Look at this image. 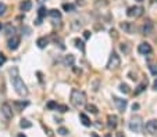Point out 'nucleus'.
Returning a JSON list of instances; mask_svg holds the SVG:
<instances>
[{"label": "nucleus", "instance_id": "obj_1", "mask_svg": "<svg viewBox=\"0 0 157 137\" xmlns=\"http://www.w3.org/2000/svg\"><path fill=\"white\" fill-rule=\"evenodd\" d=\"M10 75H11V83L14 86L15 92L18 93L20 96H27L28 94V89L24 83V80L21 79V76L18 74V68H11L10 69Z\"/></svg>", "mask_w": 157, "mask_h": 137}, {"label": "nucleus", "instance_id": "obj_2", "mask_svg": "<svg viewBox=\"0 0 157 137\" xmlns=\"http://www.w3.org/2000/svg\"><path fill=\"white\" fill-rule=\"evenodd\" d=\"M86 103V96L82 90H77L74 89L71 92V104H73L75 108H82Z\"/></svg>", "mask_w": 157, "mask_h": 137}, {"label": "nucleus", "instance_id": "obj_3", "mask_svg": "<svg viewBox=\"0 0 157 137\" xmlns=\"http://www.w3.org/2000/svg\"><path fill=\"white\" fill-rule=\"evenodd\" d=\"M120 65H121V60H120L118 54L115 53V51H113V53H111V55H110V58H108L107 68H108V69H117Z\"/></svg>", "mask_w": 157, "mask_h": 137}, {"label": "nucleus", "instance_id": "obj_4", "mask_svg": "<svg viewBox=\"0 0 157 137\" xmlns=\"http://www.w3.org/2000/svg\"><path fill=\"white\" fill-rule=\"evenodd\" d=\"M129 129H131L132 132H135V133H139V132L142 130V118H140V116L132 118L131 122H129Z\"/></svg>", "mask_w": 157, "mask_h": 137}, {"label": "nucleus", "instance_id": "obj_5", "mask_svg": "<svg viewBox=\"0 0 157 137\" xmlns=\"http://www.w3.org/2000/svg\"><path fill=\"white\" fill-rule=\"evenodd\" d=\"M142 14H143V7H140V6H132L126 11V15L131 18H139Z\"/></svg>", "mask_w": 157, "mask_h": 137}, {"label": "nucleus", "instance_id": "obj_6", "mask_svg": "<svg viewBox=\"0 0 157 137\" xmlns=\"http://www.w3.org/2000/svg\"><path fill=\"white\" fill-rule=\"evenodd\" d=\"M20 43H21L20 36L13 35L10 39H9V42H7V47H9L10 50H17V49H18V46H20Z\"/></svg>", "mask_w": 157, "mask_h": 137}, {"label": "nucleus", "instance_id": "obj_7", "mask_svg": "<svg viewBox=\"0 0 157 137\" xmlns=\"http://www.w3.org/2000/svg\"><path fill=\"white\" fill-rule=\"evenodd\" d=\"M1 114H3V116L6 119H11L13 118V108H11V105L9 103H4L1 105Z\"/></svg>", "mask_w": 157, "mask_h": 137}, {"label": "nucleus", "instance_id": "obj_8", "mask_svg": "<svg viewBox=\"0 0 157 137\" xmlns=\"http://www.w3.org/2000/svg\"><path fill=\"white\" fill-rule=\"evenodd\" d=\"M138 51H139V54H143V55L150 54V53H152V46H150L149 43H146V42L140 43V44L138 46Z\"/></svg>", "mask_w": 157, "mask_h": 137}, {"label": "nucleus", "instance_id": "obj_9", "mask_svg": "<svg viewBox=\"0 0 157 137\" xmlns=\"http://www.w3.org/2000/svg\"><path fill=\"white\" fill-rule=\"evenodd\" d=\"M113 100H114V104L117 105L118 108V111H121V112H124L126 108V100H122V98H120V97H113Z\"/></svg>", "mask_w": 157, "mask_h": 137}, {"label": "nucleus", "instance_id": "obj_10", "mask_svg": "<svg viewBox=\"0 0 157 137\" xmlns=\"http://www.w3.org/2000/svg\"><path fill=\"white\" fill-rule=\"evenodd\" d=\"M145 130H146L147 133H156L157 132V119H152V121H149L146 123V126H145Z\"/></svg>", "mask_w": 157, "mask_h": 137}, {"label": "nucleus", "instance_id": "obj_11", "mask_svg": "<svg viewBox=\"0 0 157 137\" xmlns=\"http://www.w3.org/2000/svg\"><path fill=\"white\" fill-rule=\"evenodd\" d=\"M118 125V118L115 115H108L107 116V126L110 129H115Z\"/></svg>", "mask_w": 157, "mask_h": 137}, {"label": "nucleus", "instance_id": "obj_12", "mask_svg": "<svg viewBox=\"0 0 157 137\" xmlns=\"http://www.w3.org/2000/svg\"><path fill=\"white\" fill-rule=\"evenodd\" d=\"M142 32H143L145 35H150V33L153 32V22L150 21V20H147V21L143 24V26H142Z\"/></svg>", "mask_w": 157, "mask_h": 137}, {"label": "nucleus", "instance_id": "obj_13", "mask_svg": "<svg viewBox=\"0 0 157 137\" xmlns=\"http://www.w3.org/2000/svg\"><path fill=\"white\" fill-rule=\"evenodd\" d=\"M32 9V3L31 0H22L20 3V10L21 11H29Z\"/></svg>", "mask_w": 157, "mask_h": 137}, {"label": "nucleus", "instance_id": "obj_14", "mask_svg": "<svg viewBox=\"0 0 157 137\" xmlns=\"http://www.w3.org/2000/svg\"><path fill=\"white\" fill-rule=\"evenodd\" d=\"M46 14H47V9H46V7H41V9H39V11H38V15H39V20H38V21H36V24H38V25H41V24H42V18L43 17H46Z\"/></svg>", "mask_w": 157, "mask_h": 137}, {"label": "nucleus", "instance_id": "obj_15", "mask_svg": "<svg viewBox=\"0 0 157 137\" xmlns=\"http://www.w3.org/2000/svg\"><path fill=\"white\" fill-rule=\"evenodd\" d=\"M120 26H121V29H124L126 33H131V32L134 31V26H132V24H131V22H122Z\"/></svg>", "mask_w": 157, "mask_h": 137}, {"label": "nucleus", "instance_id": "obj_16", "mask_svg": "<svg viewBox=\"0 0 157 137\" xmlns=\"http://www.w3.org/2000/svg\"><path fill=\"white\" fill-rule=\"evenodd\" d=\"M147 87V80H143L142 83L139 84L138 87H136V90H135V96H138V94H140L142 92H145V89Z\"/></svg>", "mask_w": 157, "mask_h": 137}, {"label": "nucleus", "instance_id": "obj_17", "mask_svg": "<svg viewBox=\"0 0 157 137\" xmlns=\"http://www.w3.org/2000/svg\"><path fill=\"white\" fill-rule=\"evenodd\" d=\"M28 101H15L14 103V107L17 108V111H21V109H24L25 107H28Z\"/></svg>", "mask_w": 157, "mask_h": 137}, {"label": "nucleus", "instance_id": "obj_18", "mask_svg": "<svg viewBox=\"0 0 157 137\" xmlns=\"http://www.w3.org/2000/svg\"><path fill=\"white\" fill-rule=\"evenodd\" d=\"M79 118H81V121H82V125L86 127H89L92 125V122H90V119L88 118V116L85 115V114H79Z\"/></svg>", "mask_w": 157, "mask_h": 137}, {"label": "nucleus", "instance_id": "obj_19", "mask_svg": "<svg viewBox=\"0 0 157 137\" xmlns=\"http://www.w3.org/2000/svg\"><path fill=\"white\" fill-rule=\"evenodd\" d=\"M4 32H6V35H14L15 33V28L11 24H6L4 25Z\"/></svg>", "mask_w": 157, "mask_h": 137}, {"label": "nucleus", "instance_id": "obj_20", "mask_svg": "<svg viewBox=\"0 0 157 137\" xmlns=\"http://www.w3.org/2000/svg\"><path fill=\"white\" fill-rule=\"evenodd\" d=\"M47 43H49V40H47L46 38H39L38 42H36V44H38L39 49H45V47L47 46Z\"/></svg>", "mask_w": 157, "mask_h": 137}, {"label": "nucleus", "instance_id": "obj_21", "mask_svg": "<svg viewBox=\"0 0 157 137\" xmlns=\"http://www.w3.org/2000/svg\"><path fill=\"white\" fill-rule=\"evenodd\" d=\"M74 61H75V58H74L73 54H68V55L64 58V64H65V65H68V67H73Z\"/></svg>", "mask_w": 157, "mask_h": 137}, {"label": "nucleus", "instance_id": "obj_22", "mask_svg": "<svg viewBox=\"0 0 157 137\" xmlns=\"http://www.w3.org/2000/svg\"><path fill=\"white\" fill-rule=\"evenodd\" d=\"M49 15H50L52 18H54V20H60V18H61V13L59 10H50L49 11Z\"/></svg>", "mask_w": 157, "mask_h": 137}, {"label": "nucleus", "instance_id": "obj_23", "mask_svg": "<svg viewBox=\"0 0 157 137\" xmlns=\"http://www.w3.org/2000/svg\"><path fill=\"white\" fill-rule=\"evenodd\" d=\"M63 9L67 13H73V11H75V6L71 4V3H65V4H63Z\"/></svg>", "mask_w": 157, "mask_h": 137}, {"label": "nucleus", "instance_id": "obj_24", "mask_svg": "<svg viewBox=\"0 0 157 137\" xmlns=\"http://www.w3.org/2000/svg\"><path fill=\"white\" fill-rule=\"evenodd\" d=\"M20 126H21L22 129H29V127H32V123L29 122V121H27V119H21Z\"/></svg>", "mask_w": 157, "mask_h": 137}, {"label": "nucleus", "instance_id": "obj_25", "mask_svg": "<svg viewBox=\"0 0 157 137\" xmlns=\"http://www.w3.org/2000/svg\"><path fill=\"white\" fill-rule=\"evenodd\" d=\"M120 92L124 93V94H128V93L131 92V90H129V86H128L126 83H121L120 84Z\"/></svg>", "mask_w": 157, "mask_h": 137}, {"label": "nucleus", "instance_id": "obj_26", "mask_svg": "<svg viewBox=\"0 0 157 137\" xmlns=\"http://www.w3.org/2000/svg\"><path fill=\"white\" fill-rule=\"evenodd\" d=\"M86 111H89L90 114H97L99 112V109H97V107L96 105H93V104H89V105H86Z\"/></svg>", "mask_w": 157, "mask_h": 137}, {"label": "nucleus", "instance_id": "obj_27", "mask_svg": "<svg viewBox=\"0 0 157 137\" xmlns=\"http://www.w3.org/2000/svg\"><path fill=\"white\" fill-rule=\"evenodd\" d=\"M120 49H121V51L124 54H128L129 53V50H131V46H129L128 43H122V44L120 46Z\"/></svg>", "mask_w": 157, "mask_h": 137}, {"label": "nucleus", "instance_id": "obj_28", "mask_svg": "<svg viewBox=\"0 0 157 137\" xmlns=\"http://www.w3.org/2000/svg\"><path fill=\"white\" fill-rule=\"evenodd\" d=\"M74 43H75L77 49H79L81 51H85V46H84V42H82V40H79V39H75V40H74Z\"/></svg>", "mask_w": 157, "mask_h": 137}, {"label": "nucleus", "instance_id": "obj_29", "mask_svg": "<svg viewBox=\"0 0 157 137\" xmlns=\"http://www.w3.org/2000/svg\"><path fill=\"white\" fill-rule=\"evenodd\" d=\"M57 133H59V134H61V136H65V134H68L70 132H68V129H67V127H60V129L57 130Z\"/></svg>", "mask_w": 157, "mask_h": 137}, {"label": "nucleus", "instance_id": "obj_30", "mask_svg": "<svg viewBox=\"0 0 157 137\" xmlns=\"http://www.w3.org/2000/svg\"><path fill=\"white\" fill-rule=\"evenodd\" d=\"M57 105H59V104H57L56 101H49V103H47V108H49V109H57Z\"/></svg>", "mask_w": 157, "mask_h": 137}, {"label": "nucleus", "instance_id": "obj_31", "mask_svg": "<svg viewBox=\"0 0 157 137\" xmlns=\"http://www.w3.org/2000/svg\"><path fill=\"white\" fill-rule=\"evenodd\" d=\"M57 111H59V112H67V111H68V107L67 105H57Z\"/></svg>", "mask_w": 157, "mask_h": 137}, {"label": "nucleus", "instance_id": "obj_32", "mask_svg": "<svg viewBox=\"0 0 157 137\" xmlns=\"http://www.w3.org/2000/svg\"><path fill=\"white\" fill-rule=\"evenodd\" d=\"M7 10V7H6V4L4 3H0V15H3L4 13Z\"/></svg>", "mask_w": 157, "mask_h": 137}, {"label": "nucleus", "instance_id": "obj_33", "mask_svg": "<svg viewBox=\"0 0 157 137\" xmlns=\"http://www.w3.org/2000/svg\"><path fill=\"white\" fill-rule=\"evenodd\" d=\"M6 61H7V57H6V55H4L3 53H0V67H1L3 64L6 63Z\"/></svg>", "mask_w": 157, "mask_h": 137}, {"label": "nucleus", "instance_id": "obj_34", "mask_svg": "<svg viewBox=\"0 0 157 137\" xmlns=\"http://www.w3.org/2000/svg\"><path fill=\"white\" fill-rule=\"evenodd\" d=\"M150 71L153 75H157V65H150Z\"/></svg>", "mask_w": 157, "mask_h": 137}, {"label": "nucleus", "instance_id": "obj_35", "mask_svg": "<svg viewBox=\"0 0 157 137\" xmlns=\"http://www.w3.org/2000/svg\"><path fill=\"white\" fill-rule=\"evenodd\" d=\"M84 38H85V39H89V38H90V32H89V31H85V32H84Z\"/></svg>", "mask_w": 157, "mask_h": 137}, {"label": "nucleus", "instance_id": "obj_36", "mask_svg": "<svg viewBox=\"0 0 157 137\" xmlns=\"http://www.w3.org/2000/svg\"><path fill=\"white\" fill-rule=\"evenodd\" d=\"M110 33H111V36H113V38H117V36H118V35H117V32H115L114 29H111V31H110Z\"/></svg>", "mask_w": 157, "mask_h": 137}, {"label": "nucleus", "instance_id": "obj_37", "mask_svg": "<svg viewBox=\"0 0 157 137\" xmlns=\"http://www.w3.org/2000/svg\"><path fill=\"white\" fill-rule=\"evenodd\" d=\"M132 109L135 111V109H139V104H132Z\"/></svg>", "mask_w": 157, "mask_h": 137}, {"label": "nucleus", "instance_id": "obj_38", "mask_svg": "<svg viewBox=\"0 0 157 137\" xmlns=\"http://www.w3.org/2000/svg\"><path fill=\"white\" fill-rule=\"evenodd\" d=\"M153 89H154V90H157V79L154 80V83H153Z\"/></svg>", "mask_w": 157, "mask_h": 137}, {"label": "nucleus", "instance_id": "obj_39", "mask_svg": "<svg viewBox=\"0 0 157 137\" xmlns=\"http://www.w3.org/2000/svg\"><path fill=\"white\" fill-rule=\"evenodd\" d=\"M117 137H125V136H124L122 133H117Z\"/></svg>", "mask_w": 157, "mask_h": 137}, {"label": "nucleus", "instance_id": "obj_40", "mask_svg": "<svg viewBox=\"0 0 157 137\" xmlns=\"http://www.w3.org/2000/svg\"><path fill=\"white\" fill-rule=\"evenodd\" d=\"M17 137H27V136H25V134H18Z\"/></svg>", "mask_w": 157, "mask_h": 137}, {"label": "nucleus", "instance_id": "obj_41", "mask_svg": "<svg viewBox=\"0 0 157 137\" xmlns=\"http://www.w3.org/2000/svg\"><path fill=\"white\" fill-rule=\"evenodd\" d=\"M36 1H39V3H43V1H46V0H36Z\"/></svg>", "mask_w": 157, "mask_h": 137}, {"label": "nucleus", "instance_id": "obj_42", "mask_svg": "<svg viewBox=\"0 0 157 137\" xmlns=\"http://www.w3.org/2000/svg\"><path fill=\"white\" fill-rule=\"evenodd\" d=\"M106 137H111V136H110V134H106Z\"/></svg>", "mask_w": 157, "mask_h": 137}, {"label": "nucleus", "instance_id": "obj_43", "mask_svg": "<svg viewBox=\"0 0 157 137\" xmlns=\"http://www.w3.org/2000/svg\"><path fill=\"white\" fill-rule=\"evenodd\" d=\"M136 1H143V0H136Z\"/></svg>", "mask_w": 157, "mask_h": 137}, {"label": "nucleus", "instance_id": "obj_44", "mask_svg": "<svg viewBox=\"0 0 157 137\" xmlns=\"http://www.w3.org/2000/svg\"><path fill=\"white\" fill-rule=\"evenodd\" d=\"M93 137H97V136H96V134H93Z\"/></svg>", "mask_w": 157, "mask_h": 137}]
</instances>
